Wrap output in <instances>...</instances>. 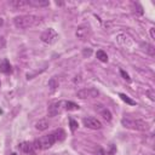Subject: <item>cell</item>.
I'll list each match as a JSON object with an SVG mask.
<instances>
[{
	"instance_id": "ffe728a7",
	"label": "cell",
	"mask_w": 155,
	"mask_h": 155,
	"mask_svg": "<svg viewBox=\"0 0 155 155\" xmlns=\"http://www.w3.org/2000/svg\"><path fill=\"white\" fill-rule=\"evenodd\" d=\"M69 122H70V130L74 132V131L78 128V122H76L75 120H73V119H70V120H69Z\"/></svg>"
},
{
	"instance_id": "44dd1931",
	"label": "cell",
	"mask_w": 155,
	"mask_h": 155,
	"mask_svg": "<svg viewBox=\"0 0 155 155\" xmlns=\"http://www.w3.org/2000/svg\"><path fill=\"white\" fill-rule=\"evenodd\" d=\"M145 47H147V48H145V51H147L149 54H151V56H153V54H154V47H153L151 45H149V44H145Z\"/></svg>"
},
{
	"instance_id": "9a60e30c",
	"label": "cell",
	"mask_w": 155,
	"mask_h": 155,
	"mask_svg": "<svg viewBox=\"0 0 155 155\" xmlns=\"http://www.w3.org/2000/svg\"><path fill=\"white\" fill-rule=\"evenodd\" d=\"M64 109L65 110H79V105L70 101H64Z\"/></svg>"
},
{
	"instance_id": "d4e9b609",
	"label": "cell",
	"mask_w": 155,
	"mask_h": 155,
	"mask_svg": "<svg viewBox=\"0 0 155 155\" xmlns=\"http://www.w3.org/2000/svg\"><path fill=\"white\" fill-rule=\"evenodd\" d=\"M5 46V39L2 36H0V48H2Z\"/></svg>"
},
{
	"instance_id": "52a82bcc",
	"label": "cell",
	"mask_w": 155,
	"mask_h": 155,
	"mask_svg": "<svg viewBox=\"0 0 155 155\" xmlns=\"http://www.w3.org/2000/svg\"><path fill=\"white\" fill-rule=\"evenodd\" d=\"M82 122H84V125H85L87 128H91V130H101V128H102V122H101L98 119L92 117V116H90V117H84V119H82Z\"/></svg>"
},
{
	"instance_id": "5bb4252c",
	"label": "cell",
	"mask_w": 155,
	"mask_h": 155,
	"mask_svg": "<svg viewBox=\"0 0 155 155\" xmlns=\"http://www.w3.org/2000/svg\"><path fill=\"white\" fill-rule=\"evenodd\" d=\"M48 126H50V124H48V121L45 120V119L39 120V121L35 124V128H36L38 131H45V130L48 128Z\"/></svg>"
},
{
	"instance_id": "5b68a950",
	"label": "cell",
	"mask_w": 155,
	"mask_h": 155,
	"mask_svg": "<svg viewBox=\"0 0 155 155\" xmlns=\"http://www.w3.org/2000/svg\"><path fill=\"white\" fill-rule=\"evenodd\" d=\"M99 94V91L94 87H86L81 88L76 92V97L80 99H87V98H96Z\"/></svg>"
},
{
	"instance_id": "9c48e42d",
	"label": "cell",
	"mask_w": 155,
	"mask_h": 155,
	"mask_svg": "<svg viewBox=\"0 0 155 155\" xmlns=\"http://www.w3.org/2000/svg\"><path fill=\"white\" fill-rule=\"evenodd\" d=\"M19 148L24 153V154H28V155H34L35 154V148H34V144L33 143H29V142H23L19 144Z\"/></svg>"
},
{
	"instance_id": "6da1fadb",
	"label": "cell",
	"mask_w": 155,
	"mask_h": 155,
	"mask_svg": "<svg viewBox=\"0 0 155 155\" xmlns=\"http://www.w3.org/2000/svg\"><path fill=\"white\" fill-rule=\"evenodd\" d=\"M42 22V18L35 15H21L13 18V25L17 29H28L39 25Z\"/></svg>"
},
{
	"instance_id": "ac0fdd59",
	"label": "cell",
	"mask_w": 155,
	"mask_h": 155,
	"mask_svg": "<svg viewBox=\"0 0 155 155\" xmlns=\"http://www.w3.org/2000/svg\"><path fill=\"white\" fill-rule=\"evenodd\" d=\"M53 134H54V137H56V140L57 142H59V140H63L64 138H65V132L63 131V130H56L54 132H53Z\"/></svg>"
},
{
	"instance_id": "7a4b0ae2",
	"label": "cell",
	"mask_w": 155,
	"mask_h": 155,
	"mask_svg": "<svg viewBox=\"0 0 155 155\" xmlns=\"http://www.w3.org/2000/svg\"><path fill=\"white\" fill-rule=\"evenodd\" d=\"M121 124L124 127L136 130V131H148L149 130V124L145 122L144 120H139V119L124 117V119H121Z\"/></svg>"
},
{
	"instance_id": "cb8c5ba5",
	"label": "cell",
	"mask_w": 155,
	"mask_h": 155,
	"mask_svg": "<svg viewBox=\"0 0 155 155\" xmlns=\"http://www.w3.org/2000/svg\"><path fill=\"white\" fill-rule=\"evenodd\" d=\"M91 53H92V51H91V48H87V50H84V56H91Z\"/></svg>"
},
{
	"instance_id": "7c38bea8",
	"label": "cell",
	"mask_w": 155,
	"mask_h": 155,
	"mask_svg": "<svg viewBox=\"0 0 155 155\" xmlns=\"http://www.w3.org/2000/svg\"><path fill=\"white\" fill-rule=\"evenodd\" d=\"M28 4L29 6H33V7H45L50 5V1L48 0H28Z\"/></svg>"
},
{
	"instance_id": "8992f818",
	"label": "cell",
	"mask_w": 155,
	"mask_h": 155,
	"mask_svg": "<svg viewBox=\"0 0 155 155\" xmlns=\"http://www.w3.org/2000/svg\"><path fill=\"white\" fill-rule=\"evenodd\" d=\"M64 109V101H58V102H53L48 105L47 108V114L50 117L57 116L58 114H61Z\"/></svg>"
},
{
	"instance_id": "8fae6325",
	"label": "cell",
	"mask_w": 155,
	"mask_h": 155,
	"mask_svg": "<svg viewBox=\"0 0 155 155\" xmlns=\"http://www.w3.org/2000/svg\"><path fill=\"white\" fill-rule=\"evenodd\" d=\"M88 34H90V28H88L87 25H81V27H79V28L76 29V33H75V35H76L78 39H80V40H85V39L88 36Z\"/></svg>"
},
{
	"instance_id": "484cf974",
	"label": "cell",
	"mask_w": 155,
	"mask_h": 155,
	"mask_svg": "<svg viewBox=\"0 0 155 155\" xmlns=\"http://www.w3.org/2000/svg\"><path fill=\"white\" fill-rule=\"evenodd\" d=\"M2 24H4V19H2V18H1V17H0V27H1V25H2Z\"/></svg>"
},
{
	"instance_id": "4fadbf2b",
	"label": "cell",
	"mask_w": 155,
	"mask_h": 155,
	"mask_svg": "<svg viewBox=\"0 0 155 155\" xmlns=\"http://www.w3.org/2000/svg\"><path fill=\"white\" fill-rule=\"evenodd\" d=\"M11 70H12V68H11V64L8 63V61H6V59L0 61V73L8 74V73H11Z\"/></svg>"
},
{
	"instance_id": "30bf717a",
	"label": "cell",
	"mask_w": 155,
	"mask_h": 155,
	"mask_svg": "<svg viewBox=\"0 0 155 155\" xmlns=\"http://www.w3.org/2000/svg\"><path fill=\"white\" fill-rule=\"evenodd\" d=\"M94 109L99 113V115H101L104 120H107V121H111V113L109 111V109H107V108L103 107V105H96Z\"/></svg>"
},
{
	"instance_id": "d6986e66",
	"label": "cell",
	"mask_w": 155,
	"mask_h": 155,
	"mask_svg": "<svg viewBox=\"0 0 155 155\" xmlns=\"http://www.w3.org/2000/svg\"><path fill=\"white\" fill-rule=\"evenodd\" d=\"M119 97H120L125 103H127V104H131V105H134V104H136V102H134L133 99H131L128 96H126L125 93H119Z\"/></svg>"
},
{
	"instance_id": "603a6c76",
	"label": "cell",
	"mask_w": 155,
	"mask_h": 155,
	"mask_svg": "<svg viewBox=\"0 0 155 155\" xmlns=\"http://www.w3.org/2000/svg\"><path fill=\"white\" fill-rule=\"evenodd\" d=\"M150 38L155 39V28H150Z\"/></svg>"
},
{
	"instance_id": "3957f363",
	"label": "cell",
	"mask_w": 155,
	"mask_h": 155,
	"mask_svg": "<svg viewBox=\"0 0 155 155\" xmlns=\"http://www.w3.org/2000/svg\"><path fill=\"white\" fill-rule=\"evenodd\" d=\"M56 142H57L56 140V137H54V134L52 132V133H50L47 136H42V137L35 139L33 142V144H34L35 150H46V149L51 148Z\"/></svg>"
},
{
	"instance_id": "7402d4cb",
	"label": "cell",
	"mask_w": 155,
	"mask_h": 155,
	"mask_svg": "<svg viewBox=\"0 0 155 155\" xmlns=\"http://www.w3.org/2000/svg\"><path fill=\"white\" fill-rule=\"evenodd\" d=\"M120 73H121V75H122V78L125 79V80H127V81H130L131 79H130V76H128V74L127 73H125L124 70H120Z\"/></svg>"
},
{
	"instance_id": "277c9868",
	"label": "cell",
	"mask_w": 155,
	"mask_h": 155,
	"mask_svg": "<svg viewBox=\"0 0 155 155\" xmlns=\"http://www.w3.org/2000/svg\"><path fill=\"white\" fill-rule=\"evenodd\" d=\"M40 39H41L42 42L48 44V45H52V44H54V42L57 41L58 34H57V31H56L53 28H48V29H46V30H44V31L41 33Z\"/></svg>"
},
{
	"instance_id": "e0dca14e",
	"label": "cell",
	"mask_w": 155,
	"mask_h": 155,
	"mask_svg": "<svg viewBox=\"0 0 155 155\" xmlns=\"http://www.w3.org/2000/svg\"><path fill=\"white\" fill-rule=\"evenodd\" d=\"M58 86H59V82H58V79H57L56 76H53V78H51V79L48 80V87H50L52 91L56 90Z\"/></svg>"
},
{
	"instance_id": "2e32d148",
	"label": "cell",
	"mask_w": 155,
	"mask_h": 155,
	"mask_svg": "<svg viewBox=\"0 0 155 155\" xmlns=\"http://www.w3.org/2000/svg\"><path fill=\"white\" fill-rule=\"evenodd\" d=\"M96 57H97V59H98V61H101V62H103V63L108 62V56H107V53H105L104 51H102V50L97 51Z\"/></svg>"
},
{
	"instance_id": "ba28073f",
	"label": "cell",
	"mask_w": 155,
	"mask_h": 155,
	"mask_svg": "<svg viewBox=\"0 0 155 155\" xmlns=\"http://www.w3.org/2000/svg\"><path fill=\"white\" fill-rule=\"evenodd\" d=\"M8 5L13 10H24L25 7L29 6L28 0H11L8 2Z\"/></svg>"
}]
</instances>
